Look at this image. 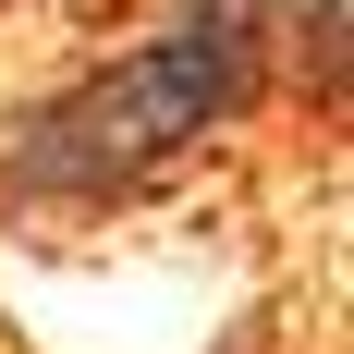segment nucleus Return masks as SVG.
Returning a JSON list of instances; mask_svg holds the SVG:
<instances>
[{"instance_id":"1","label":"nucleus","mask_w":354,"mask_h":354,"mask_svg":"<svg viewBox=\"0 0 354 354\" xmlns=\"http://www.w3.org/2000/svg\"><path fill=\"white\" fill-rule=\"evenodd\" d=\"M281 98L269 37L208 25V12H159L147 37L73 62L62 86L0 110V220H110L196 171L220 135H245Z\"/></svg>"},{"instance_id":"2","label":"nucleus","mask_w":354,"mask_h":354,"mask_svg":"<svg viewBox=\"0 0 354 354\" xmlns=\"http://www.w3.org/2000/svg\"><path fill=\"white\" fill-rule=\"evenodd\" d=\"M171 12H208V25H245V37H281L306 0H171Z\"/></svg>"}]
</instances>
